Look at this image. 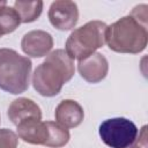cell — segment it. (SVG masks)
<instances>
[{"label":"cell","instance_id":"cell-14","mask_svg":"<svg viewBox=\"0 0 148 148\" xmlns=\"http://www.w3.org/2000/svg\"><path fill=\"white\" fill-rule=\"evenodd\" d=\"M18 136L8 128H0V148H17Z\"/></svg>","mask_w":148,"mask_h":148},{"label":"cell","instance_id":"cell-12","mask_svg":"<svg viewBox=\"0 0 148 148\" xmlns=\"http://www.w3.org/2000/svg\"><path fill=\"white\" fill-rule=\"evenodd\" d=\"M43 1H15L13 8L16 10L21 23H30L36 21L43 12Z\"/></svg>","mask_w":148,"mask_h":148},{"label":"cell","instance_id":"cell-9","mask_svg":"<svg viewBox=\"0 0 148 148\" xmlns=\"http://www.w3.org/2000/svg\"><path fill=\"white\" fill-rule=\"evenodd\" d=\"M77 71L83 80L89 83H98L104 80L109 72L108 59L98 52L79 60Z\"/></svg>","mask_w":148,"mask_h":148},{"label":"cell","instance_id":"cell-15","mask_svg":"<svg viewBox=\"0 0 148 148\" xmlns=\"http://www.w3.org/2000/svg\"><path fill=\"white\" fill-rule=\"evenodd\" d=\"M127 148H148L147 142V126H142L141 131L138 134V138L133 145H131Z\"/></svg>","mask_w":148,"mask_h":148},{"label":"cell","instance_id":"cell-18","mask_svg":"<svg viewBox=\"0 0 148 148\" xmlns=\"http://www.w3.org/2000/svg\"><path fill=\"white\" fill-rule=\"evenodd\" d=\"M0 38H1V35H0Z\"/></svg>","mask_w":148,"mask_h":148},{"label":"cell","instance_id":"cell-17","mask_svg":"<svg viewBox=\"0 0 148 148\" xmlns=\"http://www.w3.org/2000/svg\"><path fill=\"white\" fill-rule=\"evenodd\" d=\"M0 123H1V118H0Z\"/></svg>","mask_w":148,"mask_h":148},{"label":"cell","instance_id":"cell-16","mask_svg":"<svg viewBox=\"0 0 148 148\" xmlns=\"http://www.w3.org/2000/svg\"><path fill=\"white\" fill-rule=\"evenodd\" d=\"M7 6V1H5V0H2V1H0V10L2 9V8H5Z\"/></svg>","mask_w":148,"mask_h":148},{"label":"cell","instance_id":"cell-7","mask_svg":"<svg viewBox=\"0 0 148 148\" xmlns=\"http://www.w3.org/2000/svg\"><path fill=\"white\" fill-rule=\"evenodd\" d=\"M50 23L58 30H72L79 21V8L76 2L69 0L53 1L47 13Z\"/></svg>","mask_w":148,"mask_h":148},{"label":"cell","instance_id":"cell-3","mask_svg":"<svg viewBox=\"0 0 148 148\" xmlns=\"http://www.w3.org/2000/svg\"><path fill=\"white\" fill-rule=\"evenodd\" d=\"M32 64L13 49H0V89L12 95L28 90Z\"/></svg>","mask_w":148,"mask_h":148},{"label":"cell","instance_id":"cell-13","mask_svg":"<svg viewBox=\"0 0 148 148\" xmlns=\"http://www.w3.org/2000/svg\"><path fill=\"white\" fill-rule=\"evenodd\" d=\"M21 24V20L13 7L6 6L0 10V35H7L15 31Z\"/></svg>","mask_w":148,"mask_h":148},{"label":"cell","instance_id":"cell-8","mask_svg":"<svg viewBox=\"0 0 148 148\" xmlns=\"http://www.w3.org/2000/svg\"><path fill=\"white\" fill-rule=\"evenodd\" d=\"M53 47V38L51 34L44 30H31L24 34L21 40L22 51L32 58H42L47 56Z\"/></svg>","mask_w":148,"mask_h":148},{"label":"cell","instance_id":"cell-5","mask_svg":"<svg viewBox=\"0 0 148 148\" xmlns=\"http://www.w3.org/2000/svg\"><path fill=\"white\" fill-rule=\"evenodd\" d=\"M17 127V136L30 145H42L50 148H61L69 141V132L57 121L27 120Z\"/></svg>","mask_w":148,"mask_h":148},{"label":"cell","instance_id":"cell-4","mask_svg":"<svg viewBox=\"0 0 148 148\" xmlns=\"http://www.w3.org/2000/svg\"><path fill=\"white\" fill-rule=\"evenodd\" d=\"M106 23L94 20L71 32L66 40L65 51L74 60H81L96 52L105 44Z\"/></svg>","mask_w":148,"mask_h":148},{"label":"cell","instance_id":"cell-6","mask_svg":"<svg viewBox=\"0 0 148 148\" xmlns=\"http://www.w3.org/2000/svg\"><path fill=\"white\" fill-rule=\"evenodd\" d=\"M98 134L110 148H127L135 142L139 130L132 120L124 117H114L105 119L99 125Z\"/></svg>","mask_w":148,"mask_h":148},{"label":"cell","instance_id":"cell-1","mask_svg":"<svg viewBox=\"0 0 148 148\" xmlns=\"http://www.w3.org/2000/svg\"><path fill=\"white\" fill-rule=\"evenodd\" d=\"M148 6H135L130 15H126L108 25L105 43L109 49L117 53L136 54L142 52L148 42Z\"/></svg>","mask_w":148,"mask_h":148},{"label":"cell","instance_id":"cell-11","mask_svg":"<svg viewBox=\"0 0 148 148\" xmlns=\"http://www.w3.org/2000/svg\"><path fill=\"white\" fill-rule=\"evenodd\" d=\"M56 121L65 128H75L83 121V108L74 99L61 101L54 110Z\"/></svg>","mask_w":148,"mask_h":148},{"label":"cell","instance_id":"cell-2","mask_svg":"<svg viewBox=\"0 0 148 148\" xmlns=\"http://www.w3.org/2000/svg\"><path fill=\"white\" fill-rule=\"evenodd\" d=\"M74 60L62 49L50 52L32 74L34 89L44 97L57 96L74 76Z\"/></svg>","mask_w":148,"mask_h":148},{"label":"cell","instance_id":"cell-10","mask_svg":"<svg viewBox=\"0 0 148 148\" xmlns=\"http://www.w3.org/2000/svg\"><path fill=\"white\" fill-rule=\"evenodd\" d=\"M7 116L15 126L31 119L42 120V110L37 103L27 97L14 99L7 110Z\"/></svg>","mask_w":148,"mask_h":148}]
</instances>
